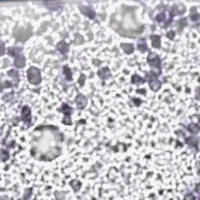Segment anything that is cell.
<instances>
[{
  "mask_svg": "<svg viewBox=\"0 0 200 200\" xmlns=\"http://www.w3.org/2000/svg\"><path fill=\"white\" fill-rule=\"evenodd\" d=\"M174 18V14L169 11H164L157 14L156 17V20L160 26H163L164 28H167L169 24H171Z\"/></svg>",
  "mask_w": 200,
  "mask_h": 200,
  "instance_id": "1",
  "label": "cell"
},
{
  "mask_svg": "<svg viewBox=\"0 0 200 200\" xmlns=\"http://www.w3.org/2000/svg\"><path fill=\"white\" fill-rule=\"evenodd\" d=\"M28 80L30 84H38L41 81V77L40 71L35 67H31L28 70Z\"/></svg>",
  "mask_w": 200,
  "mask_h": 200,
  "instance_id": "2",
  "label": "cell"
},
{
  "mask_svg": "<svg viewBox=\"0 0 200 200\" xmlns=\"http://www.w3.org/2000/svg\"><path fill=\"white\" fill-rule=\"evenodd\" d=\"M146 80L149 83V85L153 92H157L161 88V82L157 78V74L153 71L148 73L146 74Z\"/></svg>",
  "mask_w": 200,
  "mask_h": 200,
  "instance_id": "3",
  "label": "cell"
},
{
  "mask_svg": "<svg viewBox=\"0 0 200 200\" xmlns=\"http://www.w3.org/2000/svg\"><path fill=\"white\" fill-rule=\"evenodd\" d=\"M147 61L149 65L153 68L159 70L161 72V61L159 56L155 53H150L147 57Z\"/></svg>",
  "mask_w": 200,
  "mask_h": 200,
  "instance_id": "4",
  "label": "cell"
},
{
  "mask_svg": "<svg viewBox=\"0 0 200 200\" xmlns=\"http://www.w3.org/2000/svg\"><path fill=\"white\" fill-rule=\"evenodd\" d=\"M21 119L25 125H28V128L32 123V113L31 109L28 106H24L21 110Z\"/></svg>",
  "mask_w": 200,
  "mask_h": 200,
  "instance_id": "5",
  "label": "cell"
},
{
  "mask_svg": "<svg viewBox=\"0 0 200 200\" xmlns=\"http://www.w3.org/2000/svg\"><path fill=\"white\" fill-rule=\"evenodd\" d=\"M79 10L84 15L88 17V18H90L91 20H94L95 17V13L93 10V9L91 6H79Z\"/></svg>",
  "mask_w": 200,
  "mask_h": 200,
  "instance_id": "6",
  "label": "cell"
},
{
  "mask_svg": "<svg viewBox=\"0 0 200 200\" xmlns=\"http://www.w3.org/2000/svg\"><path fill=\"white\" fill-rule=\"evenodd\" d=\"M75 102H76L77 106L79 110H83L87 106V102H87V98L84 97V95L79 94L75 98Z\"/></svg>",
  "mask_w": 200,
  "mask_h": 200,
  "instance_id": "7",
  "label": "cell"
},
{
  "mask_svg": "<svg viewBox=\"0 0 200 200\" xmlns=\"http://www.w3.org/2000/svg\"><path fill=\"white\" fill-rule=\"evenodd\" d=\"M57 50L61 53V54H67L69 51V45L64 41H59L56 45Z\"/></svg>",
  "mask_w": 200,
  "mask_h": 200,
  "instance_id": "8",
  "label": "cell"
},
{
  "mask_svg": "<svg viewBox=\"0 0 200 200\" xmlns=\"http://www.w3.org/2000/svg\"><path fill=\"white\" fill-rule=\"evenodd\" d=\"M26 64V59L25 57L23 55L18 56L17 57L15 58L14 59V66L17 68H23L25 67Z\"/></svg>",
  "mask_w": 200,
  "mask_h": 200,
  "instance_id": "9",
  "label": "cell"
},
{
  "mask_svg": "<svg viewBox=\"0 0 200 200\" xmlns=\"http://www.w3.org/2000/svg\"><path fill=\"white\" fill-rule=\"evenodd\" d=\"M98 75L102 80H106L110 77V71L107 67H103L98 71Z\"/></svg>",
  "mask_w": 200,
  "mask_h": 200,
  "instance_id": "10",
  "label": "cell"
},
{
  "mask_svg": "<svg viewBox=\"0 0 200 200\" xmlns=\"http://www.w3.org/2000/svg\"><path fill=\"white\" fill-rule=\"evenodd\" d=\"M21 48H18V47H10L8 48L7 49V53H8V55H10V56L14 57V58H16L18 56L21 55L20 53H21Z\"/></svg>",
  "mask_w": 200,
  "mask_h": 200,
  "instance_id": "11",
  "label": "cell"
},
{
  "mask_svg": "<svg viewBox=\"0 0 200 200\" xmlns=\"http://www.w3.org/2000/svg\"><path fill=\"white\" fill-rule=\"evenodd\" d=\"M150 40H151L152 45L153 47L156 48V49H159L160 48V43H161V39L160 37L156 35H153L150 36Z\"/></svg>",
  "mask_w": 200,
  "mask_h": 200,
  "instance_id": "12",
  "label": "cell"
},
{
  "mask_svg": "<svg viewBox=\"0 0 200 200\" xmlns=\"http://www.w3.org/2000/svg\"><path fill=\"white\" fill-rule=\"evenodd\" d=\"M172 11L174 13V15H178V14H182L185 12V6L182 4H176L173 6Z\"/></svg>",
  "mask_w": 200,
  "mask_h": 200,
  "instance_id": "13",
  "label": "cell"
},
{
  "mask_svg": "<svg viewBox=\"0 0 200 200\" xmlns=\"http://www.w3.org/2000/svg\"><path fill=\"white\" fill-rule=\"evenodd\" d=\"M7 74L9 75L10 77H11L13 78L14 81V85L17 86L19 82V80H20V78H19V74H18L17 71H15V70H10V71L7 72Z\"/></svg>",
  "mask_w": 200,
  "mask_h": 200,
  "instance_id": "14",
  "label": "cell"
},
{
  "mask_svg": "<svg viewBox=\"0 0 200 200\" xmlns=\"http://www.w3.org/2000/svg\"><path fill=\"white\" fill-rule=\"evenodd\" d=\"M63 73L66 80H68V81H71V80H73L72 72H71V69H70V67H69L67 65H65L64 67H63Z\"/></svg>",
  "mask_w": 200,
  "mask_h": 200,
  "instance_id": "15",
  "label": "cell"
},
{
  "mask_svg": "<svg viewBox=\"0 0 200 200\" xmlns=\"http://www.w3.org/2000/svg\"><path fill=\"white\" fill-rule=\"evenodd\" d=\"M120 47L123 49V50L124 51V53L126 54H132L134 52V45L132 44L129 43H122L120 45Z\"/></svg>",
  "mask_w": 200,
  "mask_h": 200,
  "instance_id": "16",
  "label": "cell"
},
{
  "mask_svg": "<svg viewBox=\"0 0 200 200\" xmlns=\"http://www.w3.org/2000/svg\"><path fill=\"white\" fill-rule=\"evenodd\" d=\"M137 48L140 52H141V53H145V52L148 49L147 44H146V41H145V40H143V39L139 40L137 44Z\"/></svg>",
  "mask_w": 200,
  "mask_h": 200,
  "instance_id": "17",
  "label": "cell"
},
{
  "mask_svg": "<svg viewBox=\"0 0 200 200\" xmlns=\"http://www.w3.org/2000/svg\"><path fill=\"white\" fill-rule=\"evenodd\" d=\"M132 82L136 85H140L145 82V80L137 74H135L132 77Z\"/></svg>",
  "mask_w": 200,
  "mask_h": 200,
  "instance_id": "18",
  "label": "cell"
},
{
  "mask_svg": "<svg viewBox=\"0 0 200 200\" xmlns=\"http://www.w3.org/2000/svg\"><path fill=\"white\" fill-rule=\"evenodd\" d=\"M186 143L188 144V145H189L190 146H192V147H194V148H197V146H198V138L195 137H189L188 138L186 139Z\"/></svg>",
  "mask_w": 200,
  "mask_h": 200,
  "instance_id": "19",
  "label": "cell"
},
{
  "mask_svg": "<svg viewBox=\"0 0 200 200\" xmlns=\"http://www.w3.org/2000/svg\"><path fill=\"white\" fill-rule=\"evenodd\" d=\"M189 17H190V19L192 20V21L195 22L198 20L199 16H198V12H197V10H196L195 7H192V8L191 9L190 16Z\"/></svg>",
  "mask_w": 200,
  "mask_h": 200,
  "instance_id": "20",
  "label": "cell"
},
{
  "mask_svg": "<svg viewBox=\"0 0 200 200\" xmlns=\"http://www.w3.org/2000/svg\"><path fill=\"white\" fill-rule=\"evenodd\" d=\"M188 130L189 131V132H191L192 134H194V135H197L199 132V127L198 125L195 124H191L188 126Z\"/></svg>",
  "mask_w": 200,
  "mask_h": 200,
  "instance_id": "21",
  "label": "cell"
},
{
  "mask_svg": "<svg viewBox=\"0 0 200 200\" xmlns=\"http://www.w3.org/2000/svg\"><path fill=\"white\" fill-rule=\"evenodd\" d=\"M70 184H71V186L72 187V188L74 189V191H75V192H77V191L80 190V186H81V184H80V182L77 180H71V183H70Z\"/></svg>",
  "mask_w": 200,
  "mask_h": 200,
  "instance_id": "22",
  "label": "cell"
},
{
  "mask_svg": "<svg viewBox=\"0 0 200 200\" xmlns=\"http://www.w3.org/2000/svg\"><path fill=\"white\" fill-rule=\"evenodd\" d=\"M45 4L51 10H58L61 7L59 2H45Z\"/></svg>",
  "mask_w": 200,
  "mask_h": 200,
  "instance_id": "23",
  "label": "cell"
},
{
  "mask_svg": "<svg viewBox=\"0 0 200 200\" xmlns=\"http://www.w3.org/2000/svg\"><path fill=\"white\" fill-rule=\"evenodd\" d=\"M61 110H62V112L63 113L64 115H71V112H72V109L68 105L65 104V103H63L61 106Z\"/></svg>",
  "mask_w": 200,
  "mask_h": 200,
  "instance_id": "24",
  "label": "cell"
},
{
  "mask_svg": "<svg viewBox=\"0 0 200 200\" xmlns=\"http://www.w3.org/2000/svg\"><path fill=\"white\" fill-rule=\"evenodd\" d=\"M63 124H64L65 125H71L72 124V121H71V115H64V117L63 119Z\"/></svg>",
  "mask_w": 200,
  "mask_h": 200,
  "instance_id": "25",
  "label": "cell"
},
{
  "mask_svg": "<svg viewBox=\"0 0 200 200\" xmlns=\"http://www.w3.org/2000/svg\"><path fill=\"white\" fill-rule=\"evenodd\" d=\"M9 156H9V153L2 149V153H1V159H2V162L7 160V159H9Z\"/></svg>",
  "mask_w": 200,
  "mask_h": 200,
  "instance_id": "26",
  "label": "cell"
},
{
  "mask_svg": "<svg viewBox=\"0 0 200 200\" xmlns=\"http://www.w3.org/2000/svg\"><path fill=\"white\" fill-rule=\"evenodd\" d=\"M178 24L181 28H184V27H185L186 25H188V22H187L186 20V18H183V19L179 20Z\"/></svg>",
  "mask_w": 200,
  "mask_h": 200,
  "instance_id": "27",
  "label": "cell"
},
{
  "mask_svg": "<svg viewBox=\"0 0 200 200\" xmlns=\"http://www.w3.org/2000/svg\"><path fill=\"white\" fill-rule=\"evenodd\" d=\"M84 81H85V76L84 74H81L78 79V83L80 86H83L84 84Z\"/></svg>",
  "mask_w": 200,
  "mask_h": 200,
  "instance_id": "28",
  "label": "cell"
},
{
  "mask_svg": "<svg viewBox=\"0 0 200 200\" xmlns=\"http://www.w3.org/2000/svg\"><path fill=\"white\" fill-rule=\"evenodd\" d=\"M174 36H175V33L174 31H171V32H169L167 34V37L171 40H173V38H174Z\"/></svg>",
  "mask_w": 200,
  "mask_h": 200,
  "instance_id": "29",
  "label": "cell"
},
{
  "mask_svg": "<svg viewBox=\"0 0 200 200\" xmlns=\"http://www.w3.org/2000/svg\"><path fill=\"white\" fill-rule=\"evenodd\" d=\"M3 53H4V44L2 42V55H3Z\"/></svg>",
  "mask_w": 200,
  "mask_h": 200,
  "instance_id": "30",
  "label": "cell"
}]
</instances>
